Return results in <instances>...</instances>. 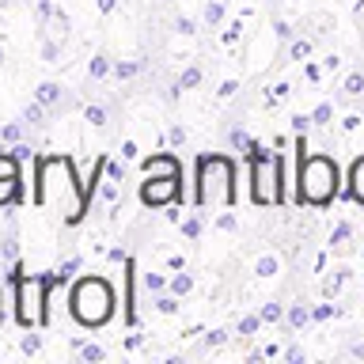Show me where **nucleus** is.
<instances>
[{
	"label": "nucleus",
	"instance_id": "nucleus-1",
	"mask_svg": "<svg viewBox=\"0 0 364 364\" xmlns=\"http://www.w3.org/2000/svg\"><path fill=\"white\" fill-rule=\"evenodd\" d=\"M296 205L326 209L341 190V171L334 156L326 152H307V133H296Z\"/></svg>",
	"mask_w": 364,
	"mask_h": 364
},
{
	"label": "nucleus",
	"instance_id": "nucleus-2",
	"mask_svg": "<svg viewBox=\"0 0 364 364\" xmlns=\"http://www.w3.org/2000/svg\"><path fill=\"white\" fill-rule=\"evenodd\" d=\"M239 164L224 152H205L198 156V171H193V209H209V201H224L228 209L239 205Z\"/></svg>",
	"mask_w": 364,
	"mask_h": 364
},
{
	"label": "nucleus",
	"instance_id": "nucleus-3",
	"mask_svg": "<svg viewBox=\"0 0 364 364\" xmlns=\"http://www.w3.org/2000/svg\"><path fill=\"white\" fill-rule=\"evenodd\" d=\"M68 311L84 330H102L114 318V284L102 273H87L68 292Z\"/></svg>",
	"mask_w": 364,
	"mask_h": 364
},
{
	"label": "nucleus",
	"instance_id": "nucleus-4",
	"mask_svg": "<svg viewBox=\"0 0 364 364\" xmlns=\"http://www.w3.org/2000/svg\"><path fill=\"white\" fill-rule=\"evenodd\" d=\"M136 198L144 209H167L175 201L186 205V175H144Z\"/></svg>",
	"mask_w": 364,
	"mask_h": 364
},
{
	"label": "nucleus",
	"instance_id": "nucleus-5",
	"mask_svg": "<svg viewBox=\"0 0 364 364\" xmlns=\"http://www.w3.org/2000/svg\"><path fill=\"white\" fill-rule=\"evenodd\" d=\"M23 201V175H19V159L11 152H0V209L4 205Z\"/></svg>",
	"mask_w": 364,
	"mask_h": 364
},
{
	"label": "nucleus",
	"instance_id": "nucleus-6",
	"mask_svg": "<svg viewBox=\"0 0 364 364\" xmlns=\"http://www.w3.org/2000/svg\"><path fill=\"white\" fill-rule=\"evenodd\" d=\"M133 284H136V262L125 258V311H122V323L129 330L141 326V318H136V289Z\"/></svg>",
	"mask_w": 364,
	"mask_h": 364
},
{
	"label": "nucleus",
	"instance_id": "nucleus-7",
	"mask_svg": "<svg viewBox=\"0 0 364 364\" xmlns=\"http://www.w3.org/2000/svg\"><path fill=\"white\" fill-rule=\"evenodd\" d=\"M141 171H144V175H186V171H182V159H178L175 152L144 156V159H141Z\"/></svg>",
	"mask_w": 364,
	"mask_h": 364
},
{
	"label": "nucleus",
	"instance_id": "nucleus-8",
	"mask_svg": "<svg viewBox=\"0 0 364 364\" xmlns=\"http://www.w3.org/2000/svg\"><path fill=\"white\" fill-rule=\"evenodd\" d=\"M349 198L364 205V156L353 159V167H349Z\"/></svg>",
	"mask_w": 364,
	"mask_h": 364
},
{
	"label": "nucleus",
	"instance_id": "nucleus-9",
	"mask_svg": "<svg viewBox=\"0 0 364 364\" xmlns=\"http://www.w3.org/2000/svg\"><path fill=\"white\" fill-rule=\"evenodd\" d=\"M311 323V307L307 304H292L289 311H284V330H304Z\"/></svg>",
	"mask_w": 364,
	"mask_h": 364
},
{
	"label": "nucleus",
	"instance_id": "nucleus-10",
	"mask_svg": "<svg viewBox=\"0 0 364 364\" xmlns=\"http://www.w3.org/2000/svg\"><path fill=\"white\" fill-rule=\"evenodd\" d=\"M201 209H193L190 216H182V220H178V232H182V239H190V243H198V239H201Z\"/></svg>",
	"mask_w": 364,
	"mask_h": 364
},
{
	"label": "nucleus",
	"instance_id": "nucleus-11",
	"mask_svg": "<svg viewBox=\"0 0 364 364\" xmlns=\"http://www.w3.org/2000/svg\"><path fill=\"white\" fill-rule=\"evenodd\" d=\"M107 76H114V61L107 53H95L87 61V80H107Z\"/></svg>",
	"mask_w": 364,
	"mask_h": 364
},
{
	"label": "nucleus",
	"instance_id": "nucleus-12",
	"mask_svg": "<svg viewBox=\"0 0 364 364\" xmlns=\"http://www.w3.org/2000/svg\"><path fill=\"white\" fill-rule=\"evenodd\" d=\"M61 84H53V80H46V84H38L34 87V99L42 102V107H57V102H61Z\"/></svg>",
	"mask_w": 364,
	"mask_h": 364
},
{
	"label": "nucleus",
	"instance_id": "nucleus-13",
	"mask_svg": "<svg viewBox=\"0 0 364 364\" xmlns=\"http://www.w3.org/2000/svg\"><path fill=\"white\" fill-rule=\"evenodd\" d=\"M224 16H228V0H209V4H205V27L209 31L220 27Z\"/></svg>",
	"mask_w": 364,
	"mask_h": 364
},
{
	"label": "nucleus",
	"instance_id": "nucleus-14",
	"mask_svg": "<svg viewBox=\"0 0 364 364\" xmlns=\"http://www.w3.org/2000/svg\"><path fill=\"white\" fill-rule=\"evenodd\" d=\"M167 292H175V296H186L193 292V273H186V269H175V277H171V284H167Z\"/></svg>",
	"mask_w": 364,
	"mask_h": 364
},
{
	"label": "nucleus",
	"instance_id": "nucleus-15",
	"mask_svg": "<svg viewBox=\"0 0 364 364\" xmlns=\"http://www.w3.org/2000/svg\"><path fill=\"white\" fill-rule=\"evenodd\" d=\"M73 349H76V357L80 360H107V349L102 346H95V341H73Z\"/></svg>",
	"mask_w": 364,
	"mask_h": 364
},
{
	"label": "nucleus",
	"instance_id": "nucleus-16",
	"mask_svg": "<svg viewBox=\"0 0 364 364\" xmlns=\"http://www.w3.org/2000/svg\"><path fill=\"white\" fill-rule=\"evenodd\" d=\"M201 80H205V73H201V65H186V68H182V76L175 80V84H178L182 91H193V87L201 84Z\"/></svg>",
	"mask_w": 364,
	"mask_h": 364
},
{
	"label": "nucleus",
	"instance_id": "nucleus-17",
	"mask_svg": "<svg viewBox=\"0 0 364 364\" xmlns=\"http://www.w3.org/2000/svg\"><path fill=\"white\" fill-rule=\"evenodd\" d=\"M141 68H144V61H114V80L125 84V80L141 76Z\"/></svg>",
	"mask_w": 364,
	"mask_h": 364
},
{
	"label": "nucleus",
	"instance_id": "nucleus-18",
	"mask_svg": "<svg viewBox=\"0 0 364 364\" xmlns=\"http://www.w3.org/2000/svg\"><path fill=\"white\" fill-rule=\"evenodd\" d=\"M262 323H266L262 315H239V323H235V334H243V338H255L258 330H262Z\"/></svg>",
	"mask_w": 364,
	"mask_h": 364
},
{
	"label": "nucleus",
	"instance_id": "nucleus-19",
	"mask_svg": "<svg viewBox=\"0 0 364 364\" xmlns=\"http://www.w3.org/2000/svg\"><path fill=\"white\" fill-rule=\"evenodd\" d=\"M255 273H258V277H277V273H281V258L277 255H262L255 262Z\"/></svg>",
	"mask_w": 364,
	"mask_h": 364
},
{
	"label": "nucleus",
	"instance_id": "nucleus-20",
	"mask_svg": "<svg viewBox=\"0 0 364 364\" xmlns=\"http://www.w3.org/2000/svg\"><path fill=\"white\" fill-rule=\"evenodd\" d=\"M178 307H182V296H175V292H159L156 296V311L159 315H175Z\"/></svg>",
	"mask_w": 364,
	"mask_h": 364
},
{
	"label": "nucleus",
	"instance_id": "nucleus-21",
	"mask_svg": "<svg viewBox=\"0 0 364 364\" xmlns=\"http://www.w3.org/2000/svg\"><path fill=\"white\" fill-rule=\"evenodd\" d=\"M34 330H38V326H31L27 334L19 338V349L27 353V357H34V353H42V334H34Z\"/></svg>",
	"mask_w": 364,
	"mask_h": 364
},
{
	"label": "nucleus",
	"instance_id": "nucleus-22",
	"mask_svg": "<svg viewBox=\"0 0 364 364\" xmlns=\"http://www.w3.org/2000/svg\"><path fill=\"white\" fill-rule=\"evenodd\" d=\"M84 118H87L91 125H95V129H102V125H107V107H102V102H87Z\"/></svg>",
	"mask_w": 364,
	"mask_h": 364
},
{
	"label": "nucleus",
	"instance_id": "nucleus-23",
	"mask_svg": "<svg viewBox=\"0 0 364 364\" xmlns=\"http://www.w3.org/2000/svg\"><path fill=\"white\" fill-rule=\"evenodd\" d=\"M167 277L164 273H144V289H148V296H159V292H167Z\"/></svg>",
	"mask_w": 364,
	"mask_h": 364
},
{
	"label": "nucleus",
	"instance_id": "nucleus-24",
	"mask_svg": "<svg viewBox=\"0 0 364 364\" xmlns=\"http://www.w3.org/2000/svg\"><path fill=\"white\" fill-rule=\"evenodd\" d=\"M258 315L266 318V323H281V318H284V304L269 300V304H262V307H258Z\"/></svg>",
	"mask_w": 364,
	"mask_h": 364
},
{
	"label": "nucleus",
	"instance_id": "nucleus-25",
	"mask_svg": "<svg viewBox=\"0 0 364 364\" xmlns=\"http://www.w3.org/2000/svg\"><path fill=\"white\" fill-rule=\"evenodd\" d=\"M228 141H232V148H239V152H250V148H255L258 141H255V136H250V133H243V129H232V136H228Z\"/></svg>",
	"mask_w": 364,
	"mask_h": 364
},
{
	"label": "nucleus",
	"instance_id": "nucleus-26",
	"mask_svg": "<svg viewBox=\"0 0 364 364\" xmlns=\"http://www.w3.org/2000/svg\"><path fill=\"white\" fill-rule=\"evenodd\" d=\"M42 118H46V107L38 99L34 102H27V107H23V122H31V125H42Z\"/></svg>",
	"mask_w": 364,
	"mask_h": 364
},
{
	"label": "nucleus",
	"instance_id": "nucleus-27",
	"mask_svg": "<svg viewBox=\"0 0 364 364\" xmlns=\"http://www.w3.org/2000/svg\"><path fill=\"white\" fill-rule=\"evenodd\" d=\"M0 141H4V144H19L23 141V122H8L4 129H0Z\"/></svg>",
	"mask_w": 364,
	"mask_h": 364
},
{
	"label": "nucleus",
	"instance_id": "nucleus-28",
	"mask_svg": "<svg viewBox=\"0 0 364 364\" xmlns=\"http://www.w3.org/2000/svg\"><path fill=\"white\" fill-rule=\"evenodd\" d=\"M0 255H4V266H8V262H16V258H19V250H16V232H11V228H8L4 243H0Z\"/></svg>",
	"mask_w": 364,
	"mask_h": 364
},
{
	"label": "nucleus",
	"instance_id": "nucleus-29",
	"mask_svg": "<svg viewBox=\"0 0 364 364\" xmlns=\"http://www.w3.org/2000/svg\"><path fill=\"white\" fill-rule=\"evenodd\" d=\"M289 57H292V61H307V57H311V42H307V38H296V42L289 46Z\"/></svg>",
	"mask_w": 364,
	"mask_h": 364
},
{
	"label": "nucleus",
	"instance_id": "nucleus-30",
	"mask_svg": "<svg viewBox=\"0 0 364 364\" xmlns=\"http://www.w3.org/2000/svg\"><path fill=\"white\" fill-rule=\"evenodd\" d=\"M80 266H84V258H80V255H68V258L61 262V269H57V273H61V277H65V281H73Z\"/></svg>",
	"mask_w": 364,
	"mask_h": 364
},
{
	"label": "nucleus",
	"instance_id": "nucleus-31",
	"mask_svg": "<svg viewBox=\"0 0 364 364\" xmlns=\"http://www.w3.org/2000/svg\"><path fill=\"white\" fill-rule=\"evenodd\" d=\"M107 178L110 182H125V159H107Z\"/></svg>",
	"mask_w": 364,
	"mask_h": 364
},
{
	"label": "nucleus",
	"instance_id": "nucleus-32",
	"mask_svg": "<svg viewBox=\"0 0 364 364\" xmlns=\"http://www.w3.org/2000/svg\"><path fill=\"white\" fill-rule=\"evenodd\" d=\"M330 118H334V107H330V102H318V107L311 110V122L315 125H326Z\"/></svg>",
	"mask_w": 364,
	"mask_h": 364
},
{
	"label": "nucleus",
	"instance_id": "nucleus-33",
	"mask_svg": "<svg viewBox=\"0 0 364 364\" xmlns=\"http://www.w3.org/2000/svg\"><path fill=\"white\" fill-rule=\"evenodd\" d=\"M341 91H346V95H360L364 91V73H353L346 84H341Z\"/></svg>",
	"mask_w": 364,
	"mask_h": 364
},
{
	"label": "nucleus",
	"instance_id": "nucleus-34",
	"mask_svg": "<svg viewBox=\"0 0 364 364\" xmlns=\"http://www.w3.org/2000/svg\"><path fill=\"white\" fill-rule=\"evenodd\" d=\"M224 341H228V330L216 326V330H209V334H205V349H220Z\"/></svg>",
	"mask_w": 364,
	"mask_h": 364
},
{
	"label": "nucleus",
	"instance_id": "nucleus-35",
	"mask_svg": "<svg viewBox=\"0 0 364 364\" xmlns=\"http://www.w3.org/2000/svg\"><path fill=\"white\" fill-rule=\"evenodd\" d=\"M167 144L182 148V144H186V129H182V125H171V129H167Z\"/></svg>",
	"mask_w": 364,
	"mask_h": 364
},
{
	"label": "nucleus",
	"instance_id": "nucleus-36",
	"mask_svg": "<svg viewBox=\"0 0 364 364\" xmlns=\"http://www.w3.org/2000/svg\"><path fill=\"white\" fill-rule=\"evenodd\" d=\"M175 31H178V34H198V19L178 16V19H175Z\"/></svg>",
	"mask_w": 364,
	"mask_h": 364
},
{
	"label": "nucleus",
	"instance_id": "nucleus-37",
	"mask_svg": "<svg viewBox=\"0 0 364 364\" xmlns=\"http://www.w3.org/2000/svg\"><path fill=\"white\" fill-rule=\"evenodd\" d=\"M11 156H16V159H19V164H27V159H34V148L19 141V144H11Z\"/></svg>",
	"mask_w": 364,
	"mask_h": 364
},
{
	"label": "nucleus",
	"instance_id": "nucleus-38",
	"mask_svg": "<svg viewBox=\"0 0 364 364\" xmlns=\"http://www.w3.org/2000/svg\"><path fill=\"white\" fill-rule=\"evenodd\" d=\"M239 34H243V19H235L232 27L224 31V46H235V42H239Z\"/></svg>",
	"mask_w": 364,
	"mask_h": 364
},
{
	"label": "nucleus",
	"instance_id": "nucleus-39",
	"mask_svg": "<svg viewBox=\"0 0 364 364\" xmlns=\"http://www.w3.org/2000/svg\"><path fill=\"white\" fill-rule=\"evenodd\" d=\"M102 201H107V205H118V182H102Z\"/></svg>",
	"mask_w": 364,
	"mask_h": 364
},
{
	"label": "nucleus",
	"instance_id": "nucleus-40",
	"mask_svg": "<svg viewBox=\"0 0 364 364\" xmlns=\"http://www.w3.org/2000/svg\"><path fill=\"white\" fill-rule=\"evenodd\" d=\"M216 228H220V232H235V213H220V216H216Z\"/></svg>",
	"mask_w": 364,
	"mask_h": 364
},
{
	"label": "nucleus",
	"instance_id": "nucleus-41",
	"mask_svg": "<svg viewBox=\"0 0 364 364\" xmlns=\"http://www.w3.org/2000/svg\"><path fill=\"white\" fill-rule=\"evenodd\" d=\"M57 57H61L57 42H46V46H42V61H46V65H57Z\"/></svg>",
	"mask_w": 364,
	"mask_h": 364
},
{
	"label": "nucleus",
	"instance_id": "nucleus-42",
	"mask_svg": "<svg viewBox=\"0 0 364 364\" xmlns=\"http://www.w3.org/2000/svg\"><path fill=\"white\" fill-rule=\"evenodd\" d=\"M311 125H315V122H311V114H296V118H292V129H296V133H307Z\"/></svg>",
	"mask_w": 364,
	"mask_h": 364
},
{
	"label": "nucleus",
	"instance_id": "nucleus-43",
	"mask_svg": "<svg viewBox=\"0 0 364 364\" xmlns=\"http://www.w3.org/2000/svg\"><path fill=\"white\" fill-rule=\"evenodd\" d=\"M235 91H239V80H224V84H220V91H216V99H232Z\"/></svg>",
	"mask_w": 364,
	"mask_h": 364
},
{
	"label": "nucleus",
	"instance_id": "nucleus-44",
	"mask_svg": "<svg viewBox=\"0 0 364 364\" xmlns=\"http://www.w3.org/2000/svg\"><path fill=\"white\" fill-rule=\"evenodd\" d=\"M330 315H334V304H323V307H315V311H311V323H326Z\"/></svg>",
	"mask_w": 364,
	"mask_h": 364
},
{
	"label": "nucleus",
	"instance_id": "nucleus-45",
	"mask_svg": "<svg viewBox=\"0 0 364 364\" xmlns=\"http://www.w3.org/2000/svg\"><path fill=\"white\" fill-rule=\"evenodd\" d=\"M273 34H277L281 42H289V38H292V27H289L284 19H277V23H273Z\"/></svg>",
	"mask_w": 364,
	"mask_h": 364
},
{
	"label": "nucleus",
	"instance_id": "nucleus-46",
	"mask_svg": "<svg viewBox=\"0 0 364 364\" xmlns=\"http://www.w3.org/2000/svg\"><path fill=\"white\" fill-rule=\"evenodd\" d=\"M341 281H346V277H341V273H338V277H330V281L323 284V292H326V296H334V292L341 289Z\"/></svg>",
	"mask_w": 364,
	"mask_h": 364
},
{
	"label": "nucleus",
	"instance_id": "nucleus-47",
	"mask_svg": "<svg viewBox=\"0 0 364 364\" xmlns=\"http://www.w3.org/2000/svg\"><path fill=\"white\" fill-rule=\"evenodd\" d=\"M122 159H136V141H122Z\"/></svg>",
	"mask_w": 364,
	"mask_h": 364
},
{
	"label": "nucleus",
	"instance_id": "nucleus-48",
	"mask_svg": "<svg viewBox=\"0 0 364 364\" xmlns=\"http://www.w3.org/2000/svg\"><path fill=\"white\" fill-rule=\"evenodd\" d=\"M341 239H349V224H338L334 235H330V243H341Z\"/></svg>",
	"mask_w": 364,
	"mask_h": 364
},
{
	"label": "nucleus",
	"instance_id": "nucleus-49",
	"mask_svg": "<svg viewBox=\"0 0 364 364\" xmlns=\"http://www.w3.org/2000/svg\"><path fill=\"white\" fill-rule=\"evenodd\" d=\"M95 8L102 11V16H110V11L118 8V0H95Z\"/></svg>",
	"mask_w": 364,
	"mask_h": 364
},
{
	"label": "nucleus",
	"instance_id": "nucleus-50",
	"mask_svg": "<svg viewBox=\"0 0 364 364\" xmlns=\"http://www.w3.org/2000/svg\"><path fill=\"white\" fill-rule=\"evenodd\" d=\"M8 326V307H4V284H0V330Z\"/></svg>",
	"mask_w": 364,
	"mask_h": 364
},
{
	"label": "nucleus",
	"instance_id": "nucleus-51",
	"mask_svg": "<svg viewBox=\"0 0 364 364\" xmlns=\"http://www.w3.org/2000/svg\"><path fill=\"white\" fill-rule=\"evenodd\" d=\"M141 341H144V334H136V330H133V334L125 338V349H141Z\"/></svg>",
	"mask_w": 364,
	"mask_h": 364
},
{
	"label": "nucleus",
	"instance_id": "nucleus-52",
	"mask_svg": "<svg viewBox=\"0 0 364 364\" xmlns=\"http://www.w3.org/2000/svg\"><path fill=\"white\" fill-rule=\"evenodd\" d=\"M284 360H289V364H300V360H304V349H296V346H292L289 353H284Z\"/></svg>",
	"mask_w": 364,
	"mask_h": 364
},
{
	"label": "nucleus",
	"instance_id": "nucleus-53",
	"mask_svg": "<svg viewBox=\"0 0 364 364\" xmlns=\"http://www.w3.org/2000/svg\"><path fill=\"white\" fill-rule=\"evenodd\" d=\"M107 258H110V262H125V258H129V255H125L122 247H110V250H107Z\"/></svg>",
	"mask_w": 364,
	"mask_h": 364
},
{
	"label": "nucleus",
	"instance_id": "nucleus-54",
	"mask_svg": "<svg viewBox=\"0 0 364 364\" xmlns=\"http://www.w3.org/2000/svg\"><path fill=\"white\" fill-rule=\"evenodd\" d=\"M167 266H171V269H186V258H182V255H171Z\"/></svg>",
	"mask_w": 364,
	"mask_h": 364
},
{
	"label": "nucleus",
	"instance_id": "nucleus-55",
	"mask_svg": "<svg viewBox=\"0 0 364 364\" xmlns=\"http://www.w3.org/2000/svg\"><path fill=\"white\" fill-rule=\"evenodd\" d=\"M0 61H4V50H0Z\"/></svg>",
	"mask_w": 364,
	"mask_h": 364
}]
</instances>
